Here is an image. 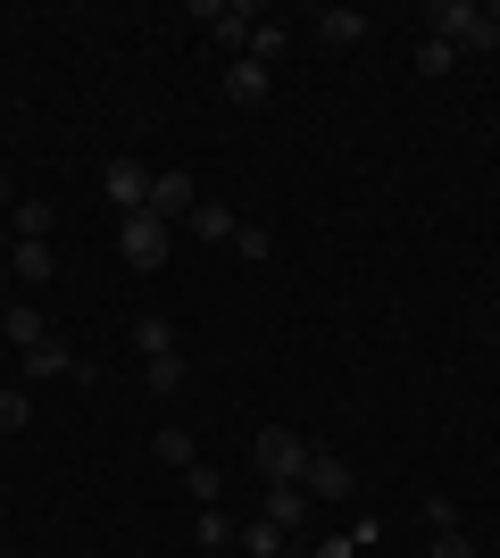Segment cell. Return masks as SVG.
<instances>
[{
	"label": "cell",
	"mask_w": 500,
	"mask_h": 558,
	"mask_svg": "<svg viewBox=\"0 0 500 558\" xmlns=\"http://www.w3.org/2000/svg\"><path fill=\"white\" fill-rule=\"evenodd\" d=\"M358 34H367V9H317V43H333V50H351Z\"/></svg>",
	"instance_id": "10"
},
{
	"label": "cell",
	"mask_w": 500,
	"mask_h": 558,
	"mask_svg": "<svg viewBox=\"0 0 500 558\" xmlns=\"http://www.w3.org/2000/svg\"><path fill=\"white\" fill-rule=\"evenodd\" d=\"M184 492L200 509H217V500H225V475H217V466H184Z\"/></svg>",
	"instance_id": "19"
},
{
	"label": "cell",
	"mask_w": 500,
	"mask_h": 558,
	"mask_svg": "<svg viewBox=\"0 0 500 558\" xmlns=\"http://www.w3.org/2000/svg\"><path fill=\"white\" fill-rule=\"evenodd\" d=\"M9 267H17V283H50V276H59L50 242H17V258H9Z\"/></svg>",
	"instance_id": "15"
},
{
	"label": "cell",
	"mask_w": 500,
	"mask_h": 558,
	"mask_svg": "<svg viewBox=\"0 0 500 558\" xmlns=\"http://www.w3.org/2000/svg\"><path fill=\"white\" fill-rule=\"evenodd\" d=\"M17 375H25V384H50V375H93V367H84V359H75V350L59 342V333H50V342L17 350Z\"/></svg>",
	"instance_id": "6"
},
{
	"label": "cell",
	"mask_w": 500,
	"mask_h": 558,
	"mask_svg": "<svg viewBox=\"0 0 500 558\" xmlns=\"http://www.w3.org/2000/svg\"><path fill=\"white\" fill-rule=\"evenodd\" d=\"M434 558H476V542L467 534H434Z\"/></svg>",
	"instance_id": "27"
},
{
	"label": "cell",
	"mask_w": 500,
	"mask_h": 558,
	"mask_svg": "<svg viewBox=\"0 0 500 558\" xmlns=\"http://www.w3.org/2000/svg\"><path fill=\"white\" fill-rule=\"evenodd\" d=\"M0 308H9V301H0Z\"/></svg>",
	"instance_id": "30"
},
{
	"label": "cell",
	"mask_w": 500,
	"mask_h": 558,
	"mask_svg": "<svg viewBox=\"0 0 500 558\" xmlns=\"http://www.w3.org/2000/svg\"><path fill=\"white\" fill-rule=\"evenodd\" d=\"M109 201H118V217H134L150 201V167L143 159H109Z\"/></svg>",
	"instance_id": "7"
},
{
	"label": "cell",
	"mask_w": 500,
	"mask_h": 558,
	"mask_svg": "<svg viewBox=\"0 0 500 558\" xmlns=\"http://www.w3.org/2000/svg\"><path fill=\"white\" fill-rule=\"evenodd\" d=\"M267 484H301V466H309V442L292 434V425H259V442H251Z\"/></svg>",
	"instance_id": "2"
},
{
	"label": "cell",
	"mask_w": 500,
	"mask_h": 558,
	"mask_svg": "<svg viewBox=\"0 0 500 558\" xmlns=\"http://www.w3.org/2000/svg\"><path fill=\"white\" fill-rule=\"evenodd\" d=\"M118 251H125V267H134V276H159V258H167V226H159L150 209L118 217Z\"/></svg>",
	"instance_id": "3"
},
{
	"label": "cell",
	"mask_w": 500,
	"mask_h": 558,
	"mask_svg": "<svg viewBox=\"0 0 500 558\" xmlns=\"http://www.w3.org/2000/svg\"><path fill=\"white\" fill-rule=\"evenodd\" d=\"M209 34H217V43H225V50H251V34H259V17H251V9H225V17H217Z\"/></svg>",
	"instance_id": "18"
},
{
	"label": "cell",
	"mask_w": 500,
	"mask_h": 558,
	"mask_svg": "<svg viewBox=\"0 0 500 558\" xmlns=\"http://www.w3.org/2000/svg\"><path fill=\"white\" fill-rule=\"evenodd\" d=\"M317 558H358V542H351V534H333V542H317Z\"/></svg>",
	"instance_id": "28"
},
{
	"label": "cell",
	"mask_w": 500,
	"mask_h": 558,
	"mask_svg": "<svg viewBox=\"0 0 500 558\" xmlns=\"http://www.w3.org/2000/svg\"><path fill=\"white\" fill-rule=\"evenodd\" d=\"M426 525H434V534H459V500H451V492H434V500H426Z\"/></svg>",
	"instance_id": "22"
},
{
	"label": "cell",
	"mask_w": 500,
	"mask_h": 558,
	"mask_svg": "<svg viewBox=\"0 0 500 558\" xmlns=\"http://www.w3.org/2000/svg\"><path fill=\"white\" fill-rule=\"evenodd\" d=\"M150 450H159L167 466H200V450H192V434H184V425H159V434H150Z\"/></svg>",
	"instance_id": "16"
},
{
	"label": "cell",
	"mask_w": 500,
	"mask_h": 558,
	"mask_svg": "<svg viewBox=\"0 0 500 558\" xmlns=\"http://www.w3.org/2000/svg\"><path fill=\"white\" fill-rule=\"evenodd\" d=\"M0 333H9V342H17V350L50 342V326H42V308H34V301H9V308H0Z\"/></svg>",
	"instance_id": "9"
},
{
	"label": "cell",
	"mask_w": 500,
	"mask_h": 558,
	"mask_svg": "<svg viewBox=\"0 0 500 558\" xmlns=\"http://www.w3.org/2000/svg\"><path fill=\"white\" fill-rule=\"evenodd\" d=\"M426 25H434V43H451V50H500V25L484 17L476 0H434Z\"/></svg>",
	"instance_id": "1"
},
{
	"label": "cell",
	"mask_w": 500,
	"mask_h": 558,
	"mask_svg": "<svg viewBox=\"0 0 500 558\" xmlns=\"http://www.w3.org/2000/svg\"><path fill=\"white\" fill-rule=\"evenodd\" d=\"M267 93H276V84H267L259 59H234V68H225V100H234V109H267Z\"/></svg>",
	"instance_id": "8"
},
{
	"label": "cell",
	"mask_w": 500,
	"mask_h": 558,
	"mask_svg": "<svg viewBox=\"0 0 500 558\" xmlns=\"http://www.w3.org/2000/svg\"><path fill=\"white\" fill-rule=\"evenodd\" d=\"M150 217H159V226H175V217H192L200 209V192H192V175L184 167H167V175H150V201H143Z\"/></svg>",
	"instance_id": "5"
},
{
	"label": "cell",
	"mask_w": 500,
	"mask_h": 558,
	"mask_svg": "<svg viewBox=\"0 0 500 558\" xmlns=\"http://www.w3.org/2000/svg\"><path fill=\"white\" fill-rule=\"evenodd\" d=\"M242 59H259V68H276V59H284V25H267V17H259V34H251V50H242Z\"/></svg>",
	"instance_id": "20"
},
{
	"label": "cell",
	"mask_w": 500,
	"mask_h": 558,
	"mask_svg": "<svg viewBox=\"0 0 500 558\" xmlns=\"http://www.w3.org/2000/svg\"><path fill=\"white\" fill-rule=\"evenodd\" d=\"M134 350H143V359H175V326H167L159 308H143V317H134Z\"/></svg>",
	"instance_id": "11"
},
{
	"label": "cell",
	"mask_w": 500,
	"mask_h": 558,
	"mask_svg": "<svg viewBox=\"0 0 500 558\" xmlns=\"http://www.w3.org/2000/svg\"><path fill=\"white\" fill-rule=\"evenodd\" d=\"M267 517H276V525L292 534V525L309 517V492H301V484H267Z\"/></svg>",
	"instance_id": "12"
},
{
	"label": "cell",
	"mask_w": 500,
	"mask_h": 558,
	"mask_svg": "<svg viewBox=\"0 0 500 558\" xmlns=\"http://www.w3.org/2000/svg\"><path fill=\"white\" fill-rule=\"evenodd\" d=\"M234 251H242V258H251V267H259V258H267V251H276V242H267V226H234Z\"/></svg>",
	"instance_id": "24"
},
{
	"label": "cell",
	"mask_w": 500,
	"mask_h": 558,
	"mask_svg": "<svg viewBox=\"0 0 500 558\" xmlns=\"http://www.w3.org/2000/svg\"><path fill=\"white\" fill-rule=\"evenodd\" d=\"M150 392H184V359H150Z\"/></svg>",
	"instance_id": "25"
},
{
	"label": "cell",
	"mask_w": 500,
	"mask_h": 558,
	"mask_svg": "<svg viewBox=\"0 0 500 558\" xmlns=\"http://www.w3.org/2000/svg\"><path fill=\"white\" fill-rule=\"evenodd\" d=\"M242 550H251V558H284V525H276V517H251V525H242Z\"/></svg>",
	"instance_id": "13"
},
{
	"label": "cell",
	"mask_w": 500,
	"mask_h": 558,
	"mask_svg": "<svg viewBox=\"0 0 500 558\" xmlns=\"http://www.w3.org/2000/svg\"><path fill=\"white\" fill-rule=\"evenodd\" d=\"M9 226H17V242H50V209L42 201H9Z\"/></svg>",
	"instance_id": "17"
},
{
	"label": "cell",
	"mask_w": 500,
	"mask_h": 558,
	"mask_svg": "<svg viewBox=\"0 0 500 558\" xmlns=\"http://www.w3.org/2000/svg\"><path fill=\"white\" fill-rule=\"evenodd\" d=\"M0 209H9V175H0Z\"/></svg>",
	"instance_id": "29"
},
{
	"label": "cell",
	"mask_w": 500,
	"mask_h": 558,
	"mask_svg": "<svg viewBox=\"0 0 500 558\" xmlns=\"http://www.w3.org/2000/svg\"><path fill=\"white\" fill-rule=\"evenodd\" d=\"M184 226L200 233V242H234V226H242V217H234V209H217V201H200V209H192Z\"/></svg>",
	"instance_id": "14"
},
{
	"label": "cell",
	"mask_w": 500,
	"mask_h": 558,
	"mask_svg": "<svg viewBox=\"0 0 500 558\" xmlns=\"http://www.w3.org/2000/svg\"><path fill=\"white\" fill-rule=\"evenodd\" d=\"M301 492H317V500H351V492H358V475H351V459H342V450H317V442H309Z\"/></svg>",
	"instance_id": "4"
},
{
	"label": "cell",
	"mask_w": 500,
	"mask_h": 558,
	"mask_svg": "<svg viewBox=\"0 0 500 558\" xmlns=\"http://www.w3.org/2000/svg\"><path fill=\"white\" fill-rule=\"evenodd\" d=\"M451 59H459V50H451V43H434V34H426V50H417V68H426V75H451Z\"/></svg>",
	"instance_id": "26"
},
{
	"label": "cell",
	"mask_w": 500,
	"mask_h": 558,
	"mask_svg": "<svg viewBox=\"0 0 500 558\" xmlns=\"http://www.w3.org/2000/svg\"><path fill=\"white\" fill-rule=\"evenodd\" d=\"M192 542H200V550H225V542H234V525H225L217 509H200V534H192Z\"/></svg>",
	"instance_id": "23"
},
{
	"label": "cell",
	"mask_w": 500,
	"mask_h": 558,
	"mask_svg": "<svg viewBox=\"0 0 500 558\" xmlns=\"http://www.w3.org/2000/svg\"><path fill=\"white\" fill-rule=\"evenodd\" d=\"M25 417H34V400H25L17 384H0V434H17Z\"/></svg>",
	"instance_id": "21"
}]
</instances>
